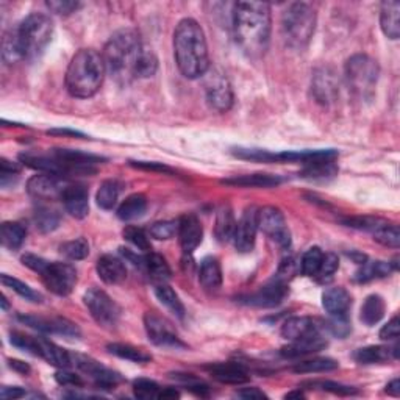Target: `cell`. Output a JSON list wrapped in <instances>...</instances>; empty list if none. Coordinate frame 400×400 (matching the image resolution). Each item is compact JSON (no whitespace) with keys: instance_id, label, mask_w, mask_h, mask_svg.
<instances>
[{"instance_id":"13","label":"cell","mask_w":400,"mask_h":400,"mask_svg":"<svg viewBox=\"0 0 400 400\" xmlns=\"http://www.w3.org/2000/svg\"><path fill=\"white\" fill-rule=\"evenodd\" d=\"M257 232H258V210L255 206H249V208L242 213L241 219L236 222V228L233 233V244L235 249L240 254H249L254 250L255 241H257Z\"/></svg>"},{"instance_id":"27","label":"cell","mask_w":400,"mask_h":400,"mask_svg":"<svg viewBox=\"0 0 400 400\" xmlns=\"http://www.w3.org/2000/svg\"><path fill=\"white\" fill-rule=\"evenodd\" d=\"M399 357V347H388V346H367L355 352L353 358L360 365H382L388 363L392 358Z\"/></svg>"},{"instance_id":"47","label":"cell","mask_w":400,"mask_h":400,"mask_svg":"<svg viewBox=\"0 0 400 400\" xmlns=\"http://www.w3.org/2000/svg\"><path fill=\"white\" fill-rule=\"evenodd\" d=\"M0 278H2V283L6 288H10V290H13L14 293H18L20 298H24L25 300H30V302H41L42 300L41 294L33 291L30 286L24 283V281H20V280L14 278L11 276H6V273H2V277H0Z\"/></svg>"},{"instance_id":"2","label":"cell","mask_w":400,"mask_h":400,"mask_svg":"<svg viewBox=\"0 0 400 400\" xmlns=\"http://www.w3.org/2000/svg\"><path fill=\"white\" fill-rule=\"evenodd\" d=\"M54 25L44 13H32L4 36L2 58L6 64L33 58L46 49L52 40Z\"/></svg>"},{"instance_id":"53","label":"cell","mask_w":400,"mask_h":400,"mask_svg":"<svg viewBox=\"0 0 400 400\" xmlns=\"http://www.w3.org/2000/svg\"><path fill=\"white\" fill-rule=\"evenodd\" d=\"M46 5L50 11L60 14V16H69L80 8V4L73 2V0H50Z\"/></svg>"},{"instance_id":"25","label":"cell","mask_w":400,"mask_h":400,"mask_svg":"<svg viewBox=\"0 0 400 400\" xmlns=\"http://www.w3.org/2000/svg\"><path fill=\"white\" fill-rule=\"evenodd\" d=\"M352 305L351 294L344 288H329L322 294V307L331 317H344Z\"/></svg>"},{"instance_id":"50","label":"cell","mask_w":400,"mask_h":400,"mask_svg":"<svg viewBox=\"0 0 400 400\" xmlns=\"http://www.w3.org/2000/svg\"><path fill=\"white\" fill-rule=\"evenodd\" d=\"M305 387H311V388H321L324 391H329L333 392V394H338V396H353L357 394V389L352 388V387H346V384H341L336 382H330V380H321V382H307L303 383Z\"/></svg>"},{"instance_id":"60","label":"cell","mask_w":400,"mask_h":400,"mask_svg":"<svg viewBox=\"0 0 400 400\" xmlns=\"http://www.w3.org/2000/svg\"><path fill=\"white\" fill-rule=\"evenodd\" d=\"M8 365L13 370H16L19 374H28L30 372V366L27 365L24 361H19V360H10Z\"/></svg>"},{"instance_id":"14","label":"cell","mask_w":400,"mask_h":400,"mask_svg":"<svg viewBox=\"0 0 400 400\" xmlns=\"http://www.w3.org/2000/svg\"><path fill=\"white\" fill-rule=\"evenodd\" d=\"M144 325H146L147 336H149V339L155 346L174 347V349L187 347L182 343V339L179 338V335H177L175 330L172 329V325H170L166 319H163V317L147 313L144 316Z\"/></svg>"},{"instance_id":"24","label":"cell","mask_w":400,"mask_h":400,"mask_svg":"<svg viewBox=\"0 0 400 400\" xmlns=\"http://www.w3.org/2000/svg\"><path fill=\"white\" fill-rule=\"evenodd\" d=\"M205 369L208 370L213 379L227 384H242L250 379L247 369L240 363H214V365L206 366Z\"/></svg>"},{"instance_id":"46","label":"cell","mask_w":400,"mask_h":400,"mask_svg":"<svg viewBox=\"0 0 400 400\" xmlns=\"http://www.w3.org/2000/svg\"><path fill=\"white\" fill-rule=\"evenodd\" d=\"M124 238L127 240L133 247H136L139 252H152V244L149 241V236L143 230V228L135 225H127L124 228Z\"/></svg>"},{"instance_id":"16","label":"cell","mask_w":400,"mask_h":400,"mask_svg":"<svg viewBox=\"0 0 400 400\" xmlns=\"http://www.w3.org/2000/svg\"><path fill=\"white\" fill-rule=\"evenodd\" d=\"M72 363L81 372L90 375L91 380L100 388H114L116 384L121 382L119 374H116L114 370L100 365L99 361L85 357V355H72Z\"/></svg>"},{"instance_id":"32","label":"cell","mask_w":400,"mask_h":400,"mask_svg":"<svg viewBox=\"0 0 400 400\" xmlns=\"http://www.w3.org/2000/svg\"><path fill=\"white\" fill-rule=\"evenodd\" d=\"M143 268L149 273V277L157 281V283H166L170 278V268L166 263L165 258L161 255L155 254V252H147L143 260Z\"/></svg>"},{"instance_id":"21","label":"cell","mask_w":400,"mask_h":400,"mask_svg":"<svg viewBox=\"0 0 400 400\" xmlns=\"http://www.w3.org/2000/svg\"><path fill=\"white\" fill-rule=\"evenodd\" d=\"M325 331V324L311 319L307 316H294L290 317L283 325H281V336L288 341H295L305 336L317 335V333Z\"/></svg>"},{"instance_id":"9","label":"cell","mask_w":400,"mask_h":400,"mask_svg":"<svg viewBox=\"0 0 400 400\" xmlns=\"http://www.w3.org/2000/svg\"><path fill=\"white\" fill-rule=\"evenodd\" d=\"M83 302L86 308L90 310L94 321L103 329H114L121 317V308L117 303L110 298V295L99 290V288H91L83 295Z\"/></svg>"},{"instance_id":"44","label":"cell","mask_w":400,"mask_h":400,"mask_svg":"<svg viewBox=\"0 0 400 400\" xmlns=\"http://www.w3.org/2000/svg\"><path fill=\"white\" fill-rule=\"evenodd\" d=\"M324 252L319 247H310L302 257L300 261V269L302 273L307 277H316L319 266L322 263Z\"/></svg>"},{"instance_id":"31","label":"cell","mask_w":400,"mask_h":400,"mask_svg":"<svg viewBox=\"0 0 400 400\" xmlns=\"http://www.w3.org/2000/svg\"><path fill=\"white\" fill-rule=\"evenodd\" d=\"M384 310H387V305H384L382 295L370 294L361 305L360 319L363 324L367 325V327H372V325L379 324L383 319Z\"/></svg>"},{"instance_id":"42","label":"cell","mask_w":400,"mask_h":400,"mask_svg":"<svg viewBox=\"0 0 400 400\" xmlns=\"http://www.w3.org/2000/svg\"><path fill=\"white\" fill-rule=\"evenodd\" d=\"M35 224L42 233L54 232L60 225V214H58V211L49 208V206H40L35 213Z\"/></svg>"},{"instance_id":"48","label":"cell","mask_w":400,"mask_h":400,"mask_svg":"<svg viewBox=\"0 0 400 400\" xmlns=\"http://www.w3.org/2000/svg\"><path fill=\"white\" fill-rule=\"evenodd\" d=\"M179 232V220H160L155 222L149 228V235L155 240L166 241L174 238V236Z\"/></svg>"},{"instance_id":"54","label":"cell","mask_w":400,"mask_h":400,"mask_svg":"<svg viewBox=\"0 0 400 400\" xmlns=\"http://www.w3.org/2000/svg\"><path fill=\"white\" fill-rule=\"evenodd\" d=\"M344 224L353 227V228H360V230L374 232L380 225H383V222L379 219H374V218H351V219H346Z\"/></svg>"},{"instance_id":"18","label":"cell","mask_w":400,"mask_h":400,"mask_svg":"<svg viewBox=\"0 0 400 400\" xmlns=\"http://www.w3.org/2000/svg\"><path fill=\"white\" fill-rule=\"evenodd\" d=\"M286 295H288L286 285L281 280H277V281H273V283L263 286L261 290H258L254 294L244 295L240 302L246 303V305H250V307L273 308V307L280 305V303L285 300Z\"/></svg>"},{"instance_id":"62","label":"cell","mask_w":400,"mask_h":400,"mask_svg":"<svg viewBox=\"0 0 400 400\" xmlns=\"http://www.w3.org/2000/svg\"><path fill=\"white\" fill-rule=\"evenodd\" d=\"M387 392L392 397H399L400 396V380L394 379L391 383H388L387 387Z\"/></svg>"},{"instance_id":"17","label":"cell","mask_w":400,"mask_h":400,"mask_svg":"<svg viewBox=\"0 0 400 400\" xmlns=\"http://www.w3.org/2000/svg\"><path fill=\"white\" fill-rule=\"evenodd\" d=\"M60 179L61 177L44 172L33 175L27 183V192L36 200H54L61 197L66 184Z\"/></svg>"},{"instance_id":"4","label":"cell","mask_w":400,"mask_h":400,"mask_svg":"<svg viewBox=\"0 0 400 400\" xmlns=\"http://www.w3.org/2000/svg\"><path fill=\"white\" fill-rule=\"evenodd\" d=\"M147 49L136 30L121 28L111 35L102 57L111 76L119 83H129L138 78L139 63Z\"/></svg>"},{"instance_id":"20","label":"cell","mask_w":400,"mask_h":400,"mask_svg":"<svg viewBox=\"0 0 400 400\" xmlns=\"http://www.w3.org/2000/svg\"><path fill=\"white\" fill-rule=\"evenodd\" d=\"M60 199L72 218L85 219L90 213V194L83 184H66Z\"/></svg>"},{"instance_id":"23","label":"cell","mask_w":400,"mask_h":400,"mask_svg":"<svg viewBox=\"0 0 400 400\" xmlns=\"http://www.w3.org/2000/svg\"><path fill=\"white\" fill-rule=\"evenodd\" d=\"M327 346L329 343H327V338L324 336V333H317V335H311V336L291 341L290 346H286L281 349V355H283L285 358H302V357H308V355L321 352Z\"/></svg>"},{"instance_id":"39","label":"cell","mask_w":400,"mask_h":400,"mask_svg":"<svg viewBox=\"0 0 400 400\" xmlns=\"http://www.w3.org/2000/svg\"><path fill=\"white\" fill-rule=\"evenodd\" d=\"M338 174L335 160L331 161H317L307 165L302 170V177L307 180H327Z\"/></svg>"},{"instance_id":"36","label":"cell","mask_w":400,"mask_h":400,"mask_svg":"<svg viewBox=\"0 0 400 400\" xmlns=\"http://www.w3.org/2000/svg\"><path fill=\"white\" fill-rule=\"evenodd\" d=\"M147 210V199L144 194H131L117 208V216L122 220H133L143 216Z\"/></svg>"},{"instance_id":"6","label":"cell","mask_w":400,"mask_h":400,"mask_svg":"<svg viewBox=\"0 0 400 400\" xmlns=\"http://www.w3.org/2000/svg\"><path fill=\"white\" fill-rule=\"evenodd\" d=\"M316 13L307 4H291L281 16V33L290 47L303 49L313 38Z\"/></svg>"},{"instance_id":"51","label":"cell","mask_w":400,"mask_h":400,"mask_svg":"<svg viewBox=\"0 0 400 400\" xmlns=\"http://www.w3.org/2000/svg\"><path fill=\"white\" fill-rule=\"evenodd\" d=\"M133 392L138 399H155L158 397L160 387L157 382L149 380V379H138L133 382Z\"/></svg>"},{"instance_id":"55","label":"cell","mask_w":400,"mask_h":400,"mask_svg":"<svg viewBox=\"0 0 400 400\" xmlns=\"http://www.w3.org/2000/svg\"><path fill=\"white\" fill-rule=\"evenodd\" d=\"M55 380L61 384V387H71V388H81L83 387V380L80 379V375H76L68 370H58L55 374Z\"/></svg>"},{"instance_id":"57","label":"cell","mask_w":400,"mask_h":400,"mask_svg":"<svg viewBox=\"0 0 400 400\" xmlns=\"http://www.w3.org/2000/svg\"><path fill=\"white\" fill-rule=\"evenodd\" d=\"M399 333H400V321L399 316H394L387 325H383V329L380 330V338L384 341H394L399 338Z\"/></svg>"},{"instance_id":"49","label":"cell","mask_w":400,"mask_h":400,"mask_svg":"<svg viewBox=\"0 0 400 400\" xmlns=\"http://www.w3.org/2000/svg\"><path fill=\"white\" fill-rule=\"evenodd\" d=\"M338 268H339L338 255L333 254V252H330V254H324L322 263H321V266H319V271H317L314 278L319 280L321 283H325V281L331 280L333 273H335V272L338 271Z\"/></svg>"},{"instance_id":"58","label":"cell","mask_w":400,"mask_h":400,"mask_svg":"<svg viewBox=\"0 0 400 400\" xmlns=\"http://www.w3.org/2000/svg\"><path fill=\"white\" fill-rule=\"evenodd\" d=\"M238 396L242 399H250V400H261V399H268V396L264 394L263 391H260L258 388H244L241 391H238Z\"/></svg>"},{"instance_id":"3","label":"cell","mask_w":400,"mask_h":400,"mask_svg":"<svg viewBox=\"0 0 400 400\" xmlns=\"http://www.w3.org/2000/svg\"><path fill=\"white\" fill-rule=\"evenodd\" d=\"M174 55L177 66L187 78H199L210 71L208 46L205 33L196 19H182L174 32Z\"/></svg>"},{"instance_id":"34","label":"cell","mask_w":400,"mask_h":400,"mask_svg":"<svg viewBox=\"0 0 400 400\" xmlns=\"http://www.w3.org/2000/svg\"><path fill=\"white\" fill-rule=\"evenodd\" d=\"M236 228V222L233 211L228 205L220 206L216 216V225H214V235L219 242H227L233 240V233Z\"/></svg>"},{"instance_id":"30","label":"cell","mask_w":400,"mask_h":400,"mask_svg":"<svg viewBox=\"0 0 400 400\" xmlns=\"http://www.w3.org/2000/svg\"><path fill=\"white\" fill-rule=\"evenodd\" d=\"M199 281L206 291H218L222 286V269L216 257H206L200 263Z\"/></svg>"},{"instance_id":"52","label":"cell","mask_w":400,"mask_h":400,"mask_svg":"<svg viewBox=\"0 0 400 400\" xmlns=\"http://www.w3.org/2000/svg\"><path fill=\"white\" fill-rule=\"evenodd\" d=\"M233 153L238 158L244 160H252V161H260V163H276V153L263 149H233Z\"/></svg>"},{"instance_id":"41","label":"cell","mask_w":400,"mask_h":400,"mask_svg":"<svg viewBox=\"0 0 400 400\" xmlns=\"http://www.w3.org/2000/svg\"><path fill=\"white\" fill-rule=\"evenodd\" d=\"M338 361L333 358H313L299 363L294 367V372L298 374H319V372H330V370L338 369Z\"/></svg>"},{"instance_id":"15","label":"cell","mask_w":400,"mask_h":400,"mask_svg":"<svg viewBox=\"0 0 400 400\" xmlns=\"http://www.w3.org/2000/svg\"><path fill=\"white\" fill-rule=\"evenodd\" d=\"M19 321L35 330L47 333V335H61L66 338L80 336V329L77 327V325L68 319H63V317L19 316Z\"/></svg>"},{"instance_id":"59","label":"cell","mask_w":400,"mask_h":400,"mask_svg":"<svg viewBox=\"0 0 400 400\" xmlns=\"http://www.w3.org/2000/svg\"><path fill=\"white\" fill-rule=\"evenodd\" d=\"M25 396V391L22 389V388H18V387H11V388H2V391H0V397L2 399H6V400H14V399H20V397H24Z\"/></svg>"},{"instance_id":"12","label":"cell","mask_w":400,"mask_h":400,"mask_svg":"<svg viewBox=\"0 0 400 400\" xmlns=\"http://www.w3.org/2000/svg\"><path fill=\"white\" fill-rule=\"evenodd\" d=\"M205 95L210 108L225 113L233 105V90L222 72H211L205 85Z\"/></svg>"},{"instance_id":"63","label":"cell","mask_w":400,"mask_h":400,"mask_svg":"<svg viewBox=\"0 0 400 400\" xmlns=\"http://www.w3.org/2000/svg\"><path fill=\"white\" fill-rule=\"evenodd\" d=\"M49 135H69V136H80L85 138L83 133L76 131V130H68V129H60V130H49Z\"/></svg>"},{"instance_id":"8","label":"cell","mask_w":400,"mask_h":400,"mask_svg":"<svg viewBox=\"0 0 400 400\" xmlns=\"http://www.w3.org/2000/svg\"><path fill=\"white\" fill-rule=\"evenodd\" d=\"M11 344L19 347V349L25 351L28 353L35 355L46 360L49 365H54L57 367H69L72 365V355L61 349L60 346H57L52 341H47L44 338H35L24 335V333L14 331L11 333Z\"/></svg>"},{"instance_id":"61","label":"cell","mask_w":400,"mask_h":400,"mask_svg":"<svg viewBox=\"0 0 400 400\" xmlns=\"http://www.w3.org/2000/svg\"><path fill=\"white\" fill-rule=\"evenodd\" d=\"M180 397V392L175 391L174 388H165L163 391L158 392V397L161 400H169V399H179Z\"/></svg>"},{"instance_id":"35","label":"cell","mask_w":400,"mask_h":400,"mask_svg":"<svg viewBox=\"0 0 400 400\" xmlns=\"http://www.w3.org/2000/svg\"><path fill=\"white\" fill-rule=\"evenodd\" d=\"M27 228L20 222H4L0 227V238L4 247L10 250H18L25 241Z\"/></svg>"},{"instance_id":"64","label":"cell","mask_w":400,"mask_h":400,"mask_svg":"<svg viewBox=\"0 0 400 400\" xmlns=\"http://www.w3.org/2000/svg\"><path fill=\"white\" fill-rule=\"evenodd\" d=\"M285 397L286 399H302V397H305V396H303L302 391H294V392H288Z\"/></svg>"},{"instance_id":"26","label":"cell","mask_w":400,"mask_h":400,"mask_svg":"<svg viewBox=\"0 0 400 400\" xmlns=\"http://www.w3.org/2000/svg\"><path fill=\"white\" fill-rule=\"evenodd\" d=\"M95 269L102 281H105L107 285H119L127 277V269L122 260L113 255H103L99 258Z\"/></svg>"},{"instance_id":"29","label":"cell","mask_w":400,"mask_h":400,"mask_svg":"<svg viewBox=\"0 0 400 400\" xmlns=\"http://www.w3.org/2000/svg\"><path fill=\"white\" fill-rule=\"evenodd\" d=\"M380 27L389 40H399L400 36V4L397 0H388L382 4Z\"/></svg>"},{"instance_id":"5","label":"cell","mask_w":400,"mask_h":400,"mask_svg":"<svg viewBox=\"0 0 400 400\" xmlns=\"http://www.w3.org/2000/svg\"><path fill=\"white\" fill-rule=\"evenodd\" d=\"M107 73L103 57L94 49H81L68 66L66 88L72 98L88 99L100 90Z\"/></svg>"},{"instance_id":"37","label":"cell","mask_w":400,"mask_h":400,"mask_svg":"<svg viewBox=\"0 0 400 400\" xmlns=\"http://www.w3.org/2000/svg\"><path fill=\"white\" fill-rule=\"evenodd\" d=\"M155 295L165 305L170 313H174L177 317H184V305L182 303L179 294L166 283H157L155 286Z\"/></svg>"},{"instance_id":"7","label":"cell","mask_w":400,"mask_h":400,"mask_svg":"<svg viewBox=\"0 0 400 400\" xmlns=\"http://www.w3.org/2000/svg\"><path fill=\"white\" fill-rule=\"evenodd\" d=\"M380 68L369 55L357 54L346 63V78L352 93L360 99H370L374 95Z\"/></svg>"},{"instance_id":"19","label":"cell","mask_w":400,"mask_h":400,"mask_svg":"<svg viewBox=\"0 0 400 400\" xmlns=\"http://www.w3.org/2000/svg\"><path fill=\"white\" fill-rule=\"evenodd\" d=\"M311 90H313L314 99L322 103V105H329V103L335 102L339 94V83L336 73L330 68L317 69L313 76Z\"/></svg>"},{"instance_id":"40","label":"cell","mask_w":400,"mask_h":400,"mask_svg":"<svg viewBox=\"0 0 400 400\" xmlns=\"http://www.w3.org/2000/svg\"><path fill=\"white\" fill-rule=\"evenodd\" d=\"M121 192V184L116 180H107L100 184V188L98 191V205L103 210H111L117 202V197H119Z\"/></svg>"},{"instance_id":"11","label":"cell","mask_w":400,"mask_h":400,"mask_svg":"<svg viewBox=\"0 0 400 400\" xmlns=\"http://www.w3.org/2000/svg\"><path fill=\"white\" fill-rule=\"evenodd\" d=\"M258 228L273 242H277L280 247H290V228L286 225L283 213L276 206H264V208L258 210Z\"/></svg>"},{"instance_id":"1","label":"cell","mask_w":400,"mask_h":400,"mask_svg":"<svg viewBox=\"0 0 400 400\" xmlns=\"http://www.w3.org/2000/svg\"><path fill=\"white\" fill-rule=\"evenodd\" d=\"M271 6L264 2H238L233 6L236 42L249 57H261L271 40Z\"/></svg>"},{"instance_id":"43","label":"cell","mask_w":400,"mask_h":400,"mask_svg":"<svg viewBox=\"0 0 400 400\" xmlns=\"http://www.w3.org/2000/svg\"><path fill=\"white\" fill-rule=\"evenodd\" d=\"M61 255L71 261H80L90 255V244L85 238H78L69 242H64L60 247Z\"/></svg>"},{"instance_id":"56","label":"cell","mask_w":400,"mask_h":400,"mask_svg":"<svg viewBox=\"0 0 400 400\" xmlns=\"http://www.w3.org/2000/svg\"><path fill=\"white\" fill-rule=\"evenodd\" d=\"M130 166L143 170H153V172H163V174H174V170L169 166L163 165V163L155 161H130Z\"/></svg>"},{"instance_id":"45","label":"cell","mask_w":400,"mask_h":400,"mask_svg":"<svg viewBox=\"0 0 400 400\" xmlns=\"http://www.w3.org/2000/svg\"><path fill=\"white\" fill-rule=\"evenodd\" d=\"M372 233H374V241L382 244V246L391 247V249H399V246H400V232H399L397 225L383 224V225L377 228V230H374Z\"/></svg>"},{"instance_id":"10","label":"cell","mask_w":400,"mask_h":400,"mask_svg":"<svg viewBox=\"0 0 400 400\" xmlns=\"http://www.w3.org/2000/svg\"><path fill=\"white\" fill-rule=\"evenodd\" d=\"M38 273L47 290L57 295H69L77 285V271L68 263L46 261Z\"/></svg>"},{"instance_id":"28","label":"cell","mask_w":400,"mask_h":400,"mask_svg":"<svg viewBox=\"0 0 400 400\" xmlns=\"http://www.w3.org/2000/svg\"><path fill=\"white\" fill-rule=\"evenodd\" d=\"M283 182L280 175L272 174H249V175H236L232 179L222 180L224 184L228 187H238V188H273Z\"/></svg>"},{"instance_id":"38","label":"cell","mask_w":400,"mask_h":400,"mask_svg":"<svg viewBox=\"0 0 400 400\" xmlns=\"http://www.w3.org/2000/svg\"><path fill=\"white\" fill-rule=\"evenodd\" d=\"M108 352L116 355L122 360H129L131 363H149L152 360V355L149 352H146L144 349H139V347L130 346V344H122V343H113L108 344Z\"/></svg>"},{"instance_id":"33","label":"cell","mask_w":400,"mask_h":400,"mask_svg":"<svg viewBox=\"0 0 400 400\" xmlns=\"http://www.w3.org/2000/svg\"><path fill=\"white\" fill-rule=\"evenodd\" d=\"M392 271L391 263L387 261H365L361 263L360 269L355 272L353 280L358 281V283H367V281H372L377 278H383L389 276Z\"/></svg>"},{"instance_id":"22","label":"cell","mask_w":400,"mask_h":400,"mask_svg":"<svg viewBox=\"0 0 400 400\" xmlns=\"http://www.w3.org/2000/svg\"><path fill=\"white\" fill-rule=\"evenodd\" d=\"M177 236H179L180 246L184 254H192L199 247V244L202 242L204 228L194 214H187L179 220Z\"/></svg>"}]
</instances>
